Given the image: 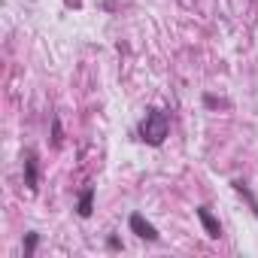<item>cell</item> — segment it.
I'll use <instances>...</instances> for the list:
<instances>
[{
	"instance_id": "5b68a950",
	"label": "cell",
	"mask_w": 258,
	"mask_h": 258,
	"mask_svg": "<svg viewBox=\"0 0 258 258\" xmlns=\"http://www.w3.org/2000/svg\"><path fill=\"white\" fill-rule=\"evenodd\" d=\"M91 210H94V185L82 188V191H79V201H76V213H79L82 219H88Z\"/></svg>"
},
{
	"instance_id": "3957f363",
	"label": "cell",
	"mask_w": 258,
	"mask_h": 258,
	"mask_svg": "<svg viewBox=\"0 0 258 258\" xmlns=\"http://www.w3.org/2000/svg\"><path fill=\"white\" fill-rule=\"evenodd\" d=\"M22 173H25L28 191H37L40 188V161H37L34 149H25V155H22Z\"/></svg>"
},
{
	"instance_id": "8992f818",
	"label": "cell",
	"mask_w": 258,
	"mask_h": 258,
	"mask_svg": "<svg viewBox=\"0 0 258 258\" xmlns=\"http://www.w3.org/2000/svg\"><path fill=\"white\" fill-rule=\"evenodd\" d=\"M231 185H234V191H237V195H240V198H243V201L249 204V210H252V213L258 216V198H255V195L249 191V185H246V182H240V179H234Z\"/></svg>"
},
{
	"instance_id": "52a82bcc",
	"label": "cell",
	"mask_w": 258,
	"mask_h": 258,
	"mask_svg": "<svg viewBox=\"0 0 258 258\" xmlns=\"http://www.w3.org/2000/svg\"><path fill=\"white\" fill-rule=\"evenodd\" d=\"M37 246H40V234H37V231H31V234L25 237V243H22V252H25V258H31V255L37 252Z\"/></svg>"
},
{
	"instance_id": "ba28073f",
	"label": "cell",
	"mask_w": 258,
	"mask_h": 258,
	"mask_svg": "<svg viewBox=\"0 0 258 258\" xmlns=\"http://www.w3.org/2000/svg\"><path fill=\"white\" fill-rule=\"evenodd\" d=\"M52 143H55V146L64 143V131H61V118H58V115H52Z\"/></svg>"
},
{
	"instance_id": "9c48e42d",
	"label": "cell",
	"mask_w": 258,
	"mask_h": 258,
	"mask_svg": "<svg viewBox=\"0 0 258 258\" xmlns=\"http://www.w3.org/2000/svg\"><path fill=\"white\" fill-rule=\"evenodd\" d=\"M106 246H109V249H112V252H118V249H121V240H118V237H115V234H112V237H109V240H106Z\"/></svg>"
},
{
	"instance_id": "6da1fadb",
	"label": "cell",
	"mask_w": 258,
	"mask_h": 258,
	"mask_svg": "<svg viewBox=\"0 0 258 258\" xmlns=\"http://www.w3.org/2000/svg\"><path fill=\"white\" fill-rule=\"evenodd\" d=\"M170 134V115L158 106H149L137 124V140L146 143V146H161Z\"/></svg>"
},
{
	"instance_id": "7a4b0ae2",
	"label": "cell",
	"mask_w": 258,
	"mask_h": 258,
	"mask_svg": "<svg viewBox=\"0 0 258 258\" xmlns=\"http://www.w3.org/2000/svg\"><path fill=\"white\" fill-rule=\"evenodd\" d=\"M127 228H131V234H137V237L146 240V243H158V240H161L158 228H155L143 213H131V219H127Z\"/></svg>"
},
{
	"instance_id": "277c9868",
	"label": "cell",
	"mask_w": 258,
	"mask_h": 258,
	"mask_svg": "<svg viewBox=\"0 0 258 258\" xmlns=\"http://www.w3.org/2000/svg\"><path fill=\"white\" fill-rule=\"evenodd\" d=\"M195 216L201 219V225H204V234H207L210 240H219V237H222V225H219V219L210 213V207H204V204H201V207L195 210Z\"/></svg>"
}]
</instances>
